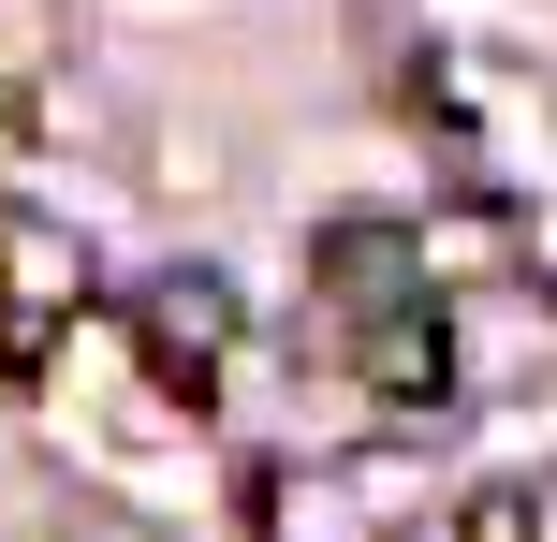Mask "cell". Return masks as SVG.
<instances>
[{
  "mask_svg": "<svg viewBox=\"0 0 557 542\" xmlns=\"http://www.w3.org/2000/svg\"><path fill=\"white\" fill-rule=\"evenodd\" d=\"M133 308H147V352H162V381L191 396V381H206V352H221V279H147Z\"/></svg>",
  "mask_w": 557,
  "mask_h": 542,
  "instance_id": "2",
  "label": "cell"
},
{
  "mask_svg": "<svg viewBox=\"0 0 557 542\" xmlns=\"http://www.w3.org/2000/svg\"><path fill=\"white\" fill-rule=\"evenodd\" d=\"M74 279H88V250H74L59 220H15V235H0V352H15V367H45V352H59Z\"/></svg>",
  "mask_w": 557,
  "mask_h": 542,
  "instance_id": "1",
  "label": "cell"
},
{
  "mask_svg": "<svg viewBox=\"0 0 557 542\" xmlns=\"http://www.w3.org/2000/svg\"><path fill=\"white\" fill-rule=\"evenodd\" d=\"M455 542H529V499H470V528Z\"/></svg>",
  "mask_w": 557,
  "mask_h": 542,
  "instance_id": "3",
  "label": "cell"
}]
</instances>
